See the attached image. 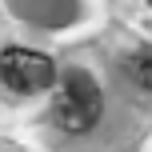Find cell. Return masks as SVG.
<instances>
[{"label": "cell", "mask_w": 152, "mask_h": 152, "mask_svg": "<svg viewBox=\"0 0 152 152\" xmlns=\"http://www.w3.org/2000/svg\"><path fill=\"white\" fill-rule=\"evenodd\" d=\"M132 72H136V80H140V84H144V88L152 92V56H144V60H136V68H132Z\"/></svg>", "instance_id": "3"}, {"label": "cell", "mask_w": 152, "mask_h": 152, "mask_svg": "<svg viewBox=\"0 0 152 152\" xmlns=\"http://www.w3.org/2000/svg\"><path fill=\"white\" fill-rule=\"evenodd\" d=\"M100 112H104V96H100L96 80H92L88 72L60 76L56 96H52V120H56V128H64V132H88L92 124L100 120Z\"/></svg>", "instance_id": "1"}, {"label": "cell", "mask_w": 152, "mask_h": 152, "mask_svg": "<svg viewBox=\"0 0 152 152\" xmlns=\"http://www.w3.org/2000/svg\"><path fill=\"white\" fill-rule=\"evenodd\" d=\"M0 80L12 92H44L56 84V64L44 52H32V48H4L0 52Z\"/></svg>", "instance_id": "2"}]
</instances>
